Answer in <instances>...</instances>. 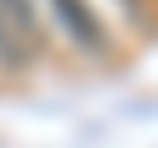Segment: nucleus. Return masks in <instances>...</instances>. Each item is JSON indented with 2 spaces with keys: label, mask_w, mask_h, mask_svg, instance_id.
<instances>
[{
  "label": "nucleus",
  "mask_w": 158,
  "mask_h": 148,
  "mask_svg": "<svg viewBox=\"0 0 158 148\" xmlns=\"http://www.w3.org/2000/svg\"><path fill=\"white\" fill-rule=\"evenodd\" d=\"M30 59H35V54H30V49L20 44V35L0 20V74H25V69H30Z\"/></svg>",
  "instance_id": "7ed1b4c3"
},
{
  "label": "nucleus",
  "mask_w": 158,
  "mask_h": 148,
  "mask_svg": "<svg viewBox=\"0 0 158 148\" xmlns=\"http://www.w3.org/2000/svg\"><path fill=\"white\" fill-rule=\"evenodd\" d=\"M0 20L20 35V44H25L30 54H40V44H44V25H40L35 0H0Z\"/></svg>",
  "instance_id": "f03ea898"
},
{
  "label": "nucleus",
  "mask_w": 158,
  "mask_h": 148,
  "mask_svg": "<svg viewBox=\"0 0 158 148\" xmlns=\"http://www.w3.org/2000/svg\"><path fill=\"white\" fill-rule=\"evenodd\" d=\"M123 5H138V0H123Z\"/></svg>",
  "instance_id": "20e7f679"
},
{
  "label": "nucleus",
  "mask_w": 158,
  "mask_h": 148,
  "mask_svg": "<svg viewBox=\"0 0 158 148\" xmlns=\"http://www.w3.org/2000/svg\"><path fill=\"white\" fill-rule=\"evenodd\" d=\"M44 5H49V20L59 25V35L74 49H84L94 59H104L114 49V39H109V30H104V20H99V10L89 0H44Z\"/></svg>",
  "instance_id": "f257e3e1"
}]
</instances>
